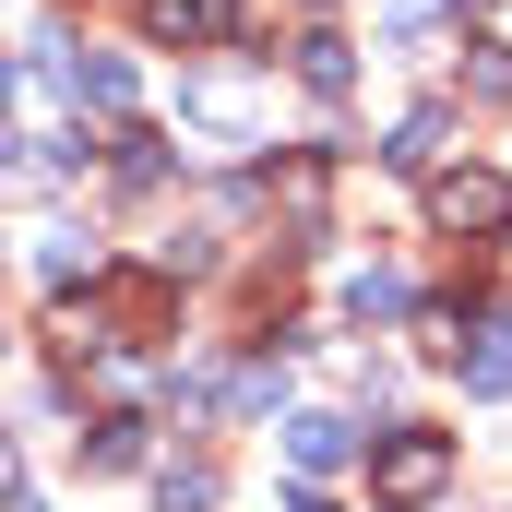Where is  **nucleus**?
<instances>
[{
  "label": "nucleus",
  "instance_id": "nucleus-9",
  "mask_svg": "<svg viewBox=\"0 0 512 512\" xmlns=\"http://www.w3.org/2000/svg\"><path fill=\"white\" fill-rule=\"evenodd\" d=\"M120 179H131V191L167 179V131H120Z\"/></svg>",
  "mask_w": 512,
  "mask_h": 512
},
{
  "label": "nucleus",
  "instance_id": "nucleus-6",
  "mask_svg": "<svg viewBox=\"0 0 512 512\" xmlns=\"http://www.w3.org/2000/svg\"><path fill=\"white\" fill-rule=\"evenodd\" d=\"M298 84H310V96H346V84H358L346 36H298Z\"/></svg>",
  "mask_w": 512,
  "mask_h": 512
},
{
  "label": "nucleus",
  "instance_id": "nucleus-16",
  "mask_svg": "<svg viewBox=\"0 0 512 512\" xmlns=\"http://www.w3.org/2000/svg\"><path fill=\"white\" fill-rule=\"evenodd\" d=\"M310 12H322V0H310Z\"/></svg>",
  "mask_w": 512,
  "mask_h": 512
},
{
  "label": "nucleus",
  "instance_id": "nucleus-1",
  "mask_svg": "<svg viewBox=\"0 0 512 512\" xmlns=\"http://www.w3.org/2000/svg\"><path fill=\"white\" fill-rule=\"evenodd\" d=\"M453 489V429H382L370 441V501L382 512H429Z\"/></svg>",
  "mask_w": 512,
  "mask_h": 512
},
{
  "label": "nucleus",
  "instance_id": "nucleus-4",
  "mask_svg": "<svg viewBox=\"0 0 512 512\" xmlns=\"http://www.w3.org/2000/svg\"><path fill=\"white\" fill-rule=\"evenodd\" d=\"M143 24H155L167 48H227V36H239V0H143Z\"/></svg>",
  "mask_w": 512,
  "mask_h": 512
},
{
  "label": "nucleus",
  "instance_id": "nucleus-2",
  "mask_svg": "<svg viewBox=\"0 0 512 512\" xmlns=\"http://www.w3.org/2000/svg\"><path fill=\"white\" fill-rule=\"evenodd\" d=\"M429 227H441V239H501L512 227V179L501 167H441V179H429Z\"/></svg>",
  "mask_w": 512,
  "mask_h": 512
},
{
  "label": "nucleus",
  "instance_id": "nucleus-5",
  "mask_svg": "<svg viewBox=\"0 0 512 512\" xmlns=\"http://www.w3.org/2000/svg\"><path fill=\"white\" fill-rule=\"evenodd\" d=\"M48 72H60L72 96H96V108H131V60H108V48H96V60L72 48V60H48Z\"/></svg>",
  "mask_w": 512,
  "mask_h": 512
},
{
  "label": "nucleus",
  "instance_id": "nucleus-12",
  "mask_svg": "<svg viewBox=\"0 0 512 512\" xmlns=\"http://www.w3.org/2000/svg\"><path fill=\"white\" fill-rule=\"evenodd\" d=\"M84 465H143V429H131V417H108V429L84 441Z\"/></svg>",
  "mask_w": 512,
  "mask_h": 512
},
{
  "label": "nucleus",
  "instance_id": "nucleus-7",
  "mask_svg": "<svg viewBox=\"0 0 512 512\" xmlns=\"http://www.w3.org/2000/svg\"><path fill=\"white\" fill-rule=\"evenodd\" d=\"M453 370H465V393H512V346L501 334H477V346L453 334Z\"/></svg>",
  "mask_w": 512,
  "mask_h": 512
},
{
  "label": "nucleus",
  "instance_id": "nucleus-11",
  "mask_svg": "<svg viewBox=\"0 0 512 512\" xmlns=\"http://www.w3.org/2000/svg\"><path fill=\"white\" fill-rule=\"evenodd\" d=\"M274 191H286V215L310 227V215H322V155H286V179H274Z\"/></svg>",
  "mask_w": 512,
  "mask_h": 512
},
{
  "label": "nucleus",
  "instance_id": "nucleus-15",
  "mask_svg": "<svg viewBox=\"0 0 512 512\" xmlns=\"http://www.w3.org/2000/svg\"><path fill=\"white\" fill-rule=\"evenodd\" d=\"M465 12H489V0H465Z\"/></svg>",
  "mask_w": 512,
  "mask_h": 512
},
{
  "label": "nucleus",
  "instance_id": "nucleus-13",
  "mask_svg": "<svg viewBox=\"0 0 512 512\" xmlns=\"http://www.w3.org/2000/svg\"><path fill=\"white\" fill-rule=\"evenodd\" d=\"M286 512H334V501H310V489H298V501H286Z\"/></svg>",
  "mask_w": 512,
  "mask_h": 512
},
{
  "label": "nucleus",
  "instance_id": "nucleus-8",
  "mask_svg": "<svg viewBox=\"0 0 512 512\" xmlns=\"http://www.w3.org/2000/svg\"><path fill=\"white\" fill-rule=\"evenodd\" d=\"M441 143H453V120H441V108H417V120H405V131H393V143H382V155H393V167H429Z\"/></svg>",
  "mask_w": 512,
  "mask_h": 512
},
{
  "label": "nucleus",
  "instance_id": "nucleus-3",
  "mask_svg": "<svg viewBox=\"0 0 512 512\" xmlns=\"http://www.w3.org/2000/svg\"><path fill=\"white\" fill-rule=\"evenodd\" d=\"M346 453H358V429H346L334 405H298V417H286V465H298V477H334Z\"/></svg>",
  "mask_w": 512,
  "mask_h": 512
},
{
  "label": "nucleus",
  "instance_id": "nucleus-14",
  "mask_svg": "<svg viewBox=\"0 0 512 512\" xmlns=\"http://www.w3.org/2000/svg\"><path fill=\"white\" fill-rule=\"evenodd\" d=\"M0 489H12V441H0Z\"/></svg>",
  "mask_w": 512,
  "mask_h": 512
},
{
  "label": "nucleus",
  "instance_id": "nucleus-10",
  "mask_svg": "<svg viewBox=\"0 0 512 512\" xmlns=\"http://www.w3.org/2000/svg\"><path fill=\"white\" fill-rule=\"evenodd\" d=\"M155 501H167V512H215V465H167Z\"/></svg>",
  "mask_w": 512,
  "mask_h": 512
}]
</instances>
